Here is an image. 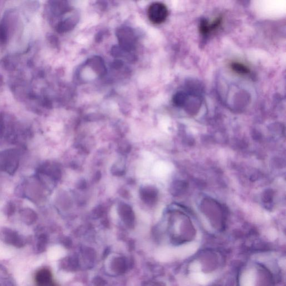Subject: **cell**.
<instances>
[{
	"mask_svg": "<svg viewBox=\"0 0 286 286\" xmlns=\"http://www.w3.org/2000/svg\"><path fill=\"white\" fill-rule=\"evenodd\" d=\"M149 20L154 24L164 22L168 16L167 7L163 3L154 2L149 7L147 11Z\"/></svg>",
	"mask_w": 286,
	"mask_h": 286,
	"instance_id": "cell-1",
	"label": "cell"
},
{
	"mask_svg": "<svg viewBox=\"0 0 286 286\" xmlns=\"http://www.w3.org/2000/svg\"><path fill=\"white\" fill-rule=\"evenodd\" d=\"M0 168L3 171L13 175L19 167V155L15 150H7L1 155Z\"/></svg>",
	"mask_w": 286,
	"mask_h": 286,
	"instance_id": "cell-2",
	"label": "cell"
},
{
	"mask_svg": "<svg viewBox=\"0 0 286 286\" xmlns=\"http://www.w3.org/2000/svg\"><path fill=\"white\" fill-rule=\"evenodd\" d=\"M36 282L37 286H53L51 272L46 269L39 270L36 273Z\"/></svg>",
	"mask_w": 286,
	"mask_h": 286,
	"instance_id": "cell-3",
	"label": "cell"
},
{
	"mask_svg": "<svg viewBox=\"0 0 286 286\" xmlns=\"http://www.w3.org/2000/svg\"><path fill=\"white\" fill-rule=\"evenodd\" d=\"M231 70L239 75H245L250 73V69L246 65L238 61H233L230 64Z\"/></svg>",
	"mask_w": 286,
	"mask_h": 286,
	"instance_id": "cell-4",
	"label": "cell"
},
{
	"mask_svg": "<svg viewBox=\"0 0 286 286\" xmlns=\"http://www.w3.org/2000/svg\"><path fill=\"white\" fill-rule=\"evenodd\" d=\"M199 29L201 34L204 36L210 34L209 22H208L205 19H203L200 22Z\"/></svg>",
	"mask_w": 286,
	"mask_h": 286,
	"instance_id": "cell-5",
	"label": "cell"
},
{
	"mask_svg": "<svg viewBox=\"0 0 286 286\" xmlns=\"http://www.w3.org/2000/svg\"><path fill=\"white\" fill-rule=\"evenodd\" d=\"M15 209V208L14 204H9L8 208H7V214H8L9 215H13L14 213Z\"/></svg>",
	"mask_w": 286,
	"mask_h": 286,
	"instance_id": "cell-6",
	"label": "cell"
}]
</instances>
